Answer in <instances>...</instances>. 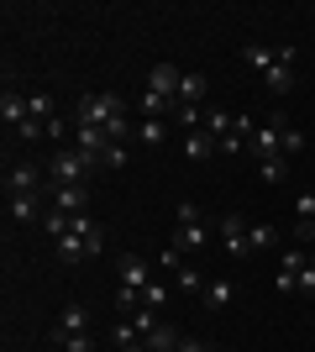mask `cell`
Wrapping results in <instances>:
<instances>
[{"label":"cell","instance_id":"obj_23","mask_svg":"<svg viewBox=\"0 0 315 352\" xmlns=\"http://www.w3.org/2000/svg\"><path fill=\"white\" fill-rule=\"evenodd\" d=\"M168 137V121H152V116H142V126H137V142H148V147H158Z\"/></svg>","mask_w":315,"mask_h":352},{"label":"cell","instance_id":"obj_20","mask_svg":"<svg viewBox=\"0 0 315 352\" xmlns=\"http://www.w3.org/2000/svg\"><path fill=\"white\" fill-rule=\"evenodd\" d=\"M247 248H253V252H268V248H279V232H273L268 221H263V226H247Z\"/></svg>","mask_w":315,"mask_h":352},{"label":"cell","instance_id":"obj_4","mask_svg":"<svg viewBox=\"0 0 315 352\" xmlns=\"http://www.w3.org/2000/svg\"><path fill=\"white\" fill-rule=\"evenodd\" d=\"M294 58H300V47H279V58H273V69L263 74V85H268V95H289V89H294Z\"/></svg>","mask_w":315,"mask_h":352},{"label":"cell","instance_id":"obj_31","mask_svg":"<svg viewBox=\"0 0 315 352\" xmlns=\"http://www.w3.org/2000/svg\"><path fill=\"white\" fill-rule=\"evenodd\" d=\"M132 326H137V331H142V337H148L152 326H158V310H148V305H137V310H132Z\"/></svg>","mask_w":315,"mask_h":352},{"label":"cell","instance_id":"obj_6","mask_svg":"<svg viewBox=\"0 0 315 352\" xmlns=\"http://www.w3.org/2000/svg\"><path fill=\"white\" fill-rule=\"evenodd\" d=\"M179 79H184L179 63H152L148 69V89H158V95H168V100H179Z\"/></svg>","mask_w":315,"mask_h":352},{"label":"cell","instance_id":"obj_37","mask_svg":"<svg viewBox=\"0 0 315 352\" xmlns=\"http://www.w3.org/2000/svg\"><path fill=\"white\" fill-rule=\"evenodd\" d=\"M179 352H210V347H205L200 337H184V342H179Z\"/></svg>","mask_w":315,"mask_h":352},{"label":"cell","instance_id":"obj_25","mask_svg":"<svg viewBox=\"0 0 315 352\" xmlns=\"http://www.w3.org/2000/svg\"><path fill=\"white\" fill-rule=\"evenodd\" d=\"M174 279H179V289H189V294H205V274H200V268H179V274H174Z\"/></svg>","mask_w":315,"mask_h":352},{"label":"cell","instance_id":"obj_35","mask_svg":"<svg viewBox=\"0 0 315 352\" xmlns=\"http://www.w3.org/2000/svg\"><path fill=\"white\" fill-rule=\"evenodd\" d=\"M195 221H200V206L195 200H179V226H195Z\"/></svg>","mask_w":315,"mask_h":352},{"label":"cell","instance_id":"obj_7","mask_svg":"<svg viewBox=\"0 0 315 352\" xmlns=\"http://www.w3.org/2000/svg\"><path fill=\"white\" fill-rule=\"evenodd\" d=\"M215 226H221V242H226L231 258H247V252H253V248H247V221H242V216H221Z\"/></svg>","mask_w":315,"mask_h":352},{"label":"cell","instance_id":"obj_17","mask_svg":"<svg viewBox=\"0 0 315 352\" xmlns=\"http://www.w3.org/2000/svg\"><path fill=\"white\" fill-rule=\"evenodd\" d=\"M200 300H205V310H226L231 300H237V284H231V279H210Z\"/></svg>","mask_w":315,"mask_h":352},{"label":"cell","instance_id":"obj_19","mask_svg":"<svg viewBox=\"0 0 315 352\" xmlns=\"http://www.w3.org/2000/svg\"><path fill=\"white\" fill-rule=\"evenodd\" d=\"M273 58H279L273 47H257V43H247V47H242V63H247L253 74H268V69H273Z\"/></svg>","mask_w":315,"mask_h":352},{"label":"cell","instance_id":"obj_10","mask_svg":"<svg viewBox=\"0 0 315 352\" xmlns=\"http://www.w3.org/2000/svg\"><path fill=\"white\" fill-rule=\"evenodd\" d=\"M84 206H90V190H84V184H58V190H53V210H63V216H84Z\"/></svg>","mask_w":315,"mask_h":352},{"label":"cell","instance_id":"obj_24","mask_svg":"<svg viewBox=\"0 0 315 352\" xmlns=\"http://www.w3.org/2000/svg\"><path fill=\"white\" fill-rule=\"evenodd\" d=\"M37 216V195H11V221H32Z\"/></svg>","mask_w":315,"mask_h":352},{"label":"cell","instance_id":"obj_5","mask_svg":"<svg viewBox=\"0 0 315 352\" xmlns=\"http://www.w3.org/2000/svg\"><path fill=\"white\" fill-rule=\"evenodd\" d=\"M43 174L47 168H37V163H16V168H5V190L11 195H43Z\"/></svg>","mask_w":315,"mask_h":352},{"label":"cell","instance_id":"obj_28","mask_svg":"<svg viewBox=\"0 0 315 352\" xmlns=\"http://www.w3.org/2000/svg\"><path fill=\"white\" fill-rule=\"evenodd\" d=\"M257 168H263V179H268V184H279V179L289 174V158H263Z\"/></svg>","mask_w":315,"mask_h":352},{"label":"cell","instance_id":"obj_14","mask_svg":"<svg viewBox=\"0 0 315 352\" xmlns=\"http://www.w3.org/2000/svg\"><path fill=\"white\" fill-rule=\"evenodd\" d=\"M0 121H5V126H27V121H32V105H27V95L5 89V95H0Z\"/></svg>","mask_w":315,"mask_h":352},{"label":"cell","instance_id":"obj_1","mask_svg":"<svg viewBox=\"0 0 315 352\" xmlns=\"http://www.w3.org/2000/svg\"><path fill=\"white\" fill-rule=\"evenodd\" d=\"M121 111H126V100L110 95V89H105V95H84V100L74 105V126H100V132H105Z\"/></svg>","mask_w":315,"mask_h":352},{"label":"cell","instance_id":"obj_34","mask_svg":"<svg viewBox=\"0 0 315 352\" xmlns=\"http://www.w3.org/2000/svg\"><path fill=\"white\" fill-rule=\"evenodd\" d=\"M294 248H315V221H300V226H294Z\"/></svg>","mask_w":315,"mask_h":352},{"label":"cell","instance_id":"obj_18","mask_svg":"<svg viewBox=\"0 0 315 352\" xmlns=\"http://www.w3.org/2000/svg\"><path fill=\"white\" fill-rule=\"evenodd\" d=\"M205 242H210V226H205V221H195V226H179V236H174V248H179V252H200Z\"/></svg>","mask_w":315,"mask_h":352},{"label":"cell","instance_id":"obj_26","mask_svg":"<svg viewBox=\"0 0 315 352\" xmlns=\"http://www.w3.org/2000/svg\"><path fill=\"white\" fill-rule=\"evenodd\" d=\"M142 305H148V310H163V305H168V284H163V279H152L148 289H142Z\"/></svg>","mask_w":315,"mask_h":352},{"label":"cell","instance_id":"obj_27","mask_svg":"<svg viewBox=\"0 0 315 352\" xmlns=\"http://www.w3.org/2000/svg\"><path fill=\"white\" fill-rule=\"evenodd\" d=\"M32 105V121H53V95H27Z\"/></svg>","mask_w":315,"mask_h":352},{"label":"cell","instance_id":"obj_2","mask_svg":"<svg viewBox=\"0 0 315 352\" xmlns=\"http://www.w3.org/2000/svg\"><path fill=\"white\" fill-rule=\"evenodd\" d=\"M47 179H53V190H58V184H84V179H90V158H84L79 147H53Z\"/></svg>","mask_w":315,"mask_h":352},{"label":"cell","instance_id":"obj_9","mask_svg":"<svg viewBox=\"0 0 315 352\" xmlns=\"http://www.w3.org/2000/svg\"><path fill=\"white\" fill-rule=\"evenodd\" d=\"M74 147L84 153V158H90V168H95V163L105 158V147H110V137H105L100 126H74Z\"/></svg>","mask_w":315,"mask_h":352},{"label":"cell","instance_id":"obj_22","mask_svg":"<svg viewBox=\"0 0 315 352\" xmlns=\"http://www.w3.org/2000/svg\"><path fill=\"white\" fill-rule=\"evenodd\" d=\"M58 258H63V263H79V258H90V252H84V236L63 232V236H58Z\"/></svg>","mask_w":315,"mask_h":352},{"label":"cell","instance_id":"obj_11","mask_svg":"<svg viewBox=\"0 0 315 352\" xmlns=\"http://www.w3.org/2000/svg\"><path fill=\"white\" fill-rule=\"evenodd\" d=\"M152 284V263H142V258H137V252H126V258H121V289H148Z\"/></svg>","mask_w":315,"mask_h":352},{"label":"cell","instance_id":"obj_33","mask_svg":"<svg viewBox=\"0 0 315 352\" xmlns=\"http://www.w3.org/2000/svg\"><path fill=\"white\" fill-rule=\"evenodd\" d=\"M121 163H126V147L110 142V147H105V158H100V168H121Z\"/></svg>","mask_w":315,"mask_h":352},{"label":"cell","instance_id":"obj_38","mask_svg":"<svg viewBox=\"0 0 315 352\" xmlns=\"http://www.w3.org/2000/svg\"><path fill=\"white\" fill-rule=\"evenodd\" d=\"M116 352H148V342H132V347H116Z\"/></svg>","mask_w":315,"mask_h":352},{"label":"cell","instance_id":"obj_3","mask_svg":"<svg viewBox=\"0 0 315 352\" xmlns=\"http://www.w3.org/2000/svg\"><path fill=\"white\" fill-rule=\"evenodd\" d=\"M284 126H289V121H263V126L253 132V142H247V153H253L257 163L279 158V153H284Z\"/></svg>","mask_w":315,"mask_h":352},{"label":"cell","instance_id":"obj_29","mask_svg":"<svg viewBox=\"0 0 315 352\" xmlns=\"http://www.w3.org/2000/svg\"><path fill=\"white\" fill-rule=\"evenodd\" d=\"M300 153H305V132L284 126V153H279V158H300Z\"/></svg>","mask_w":315,"mask_h":352},{"label":"cell","instance_id":"obj_16","mask_svg":"<svg viewBox=\"0 0 315 352\" xmlns=\"http://www.w3.org/2000/svg\"><path fill=\"white\" fill-rule=\"evenodd\" d=\"M142 342H148V352H179L184 331H179V326H168V321H158V326H152V331H148Z\"/></svg>","mask_w":315,"mask_h":352},{"label":"cell","instance_id":"obj_12","mask_svg":"<svg viewBox=\"0 0 315 352\" xmlns=\"http://www.w3.org/2000/svg\"><path fill=\"white\" fill-rule=\"evenodd\" d=\"M300 268H305V248H289L279 258V289L284 294H300Z\"/></svg>","mask_w":315,"mask_h":352},{"label":"cell","instance_id":"obj_30","mask_svg":"<svg viewBox=\"0 0 315 352\" xmlns=\"http://www.w3.org/2000/svg\"><path fill=\"white\" fill-rule=\"evenodd\" d=\"M53 347H63V352H95V342H90V331H79V337H58Z\"/></svg>","mask_w":315,"mask_h":352},{"label":"cell","instance_id":"obj_32","mask_svg":"<svg viewBox=\"0 0 315 352\" xmlns=\"http://www.w3.org/2000/svg\"><path fill=\"white\" fill-rule=\"evenodd\" d=\"M300 294L315 300V258H305V268H300Z\"/></svg>","mask_w":315,"mask_h":352},{"label":"cell","instance_id":"obj_8","mask_svg":"<svg viewBox=\"0 0 315 352\" xmlns=\"http://www.w3.org/2000/svg\"><path fill=\"white\" fill-rule=\"evenodd\" d=\"M215 153H221V142H215V137H210L205 126H195V132H184V158H189V163H210Z\"/></svg>","mask_w":315,"mask_h":352},{"label":"cell","instance_id":"obj_21","mask_svg":"<svg viewBox=\"0 0 315 352\" xmlns=\"http://www.w3.org/2000/svg\"><path fill=\"white\" fill-rule=\"evenodd\" d=\"M205 132L215 137V142H226V137L237 132V116H226V111H210V116H205Z\"/></svg>","mask_w":315,"mask_h":352},{"label":"cell","instance_id":"obj_15","mask_svg":"<svg viewBox=\"0 0 315 352\" xmlns=\"http://www.w3.org/2000/svg\"><path fill=\"white\" fill-rule=\"evenodd\" d=\"M79 331H90V310H84V305H63L58 326H53V342H58V337H79Z\"/></svg>","mask_w":315,"mask_h":352},{"label":"cell","instance_id":"obj_36","mask_svg":"<svg viewBox=\"0 0 315 352\" xmlns=\"http://www.w3.org/2000/svg\"><path fill=\"white\" fill-rule=\"evenodd\" d=\"M294 216H300V221H315V195H300V200H294Z\"/></svg>","mask_w":315,"mask_h":352},{"label":"cell","instance_id":"obj_13","mask_svg":"<svg viewBox=\"0 0 315 352\" xmlns=\"http://www.w3.org/2000/svg\"><path fill=\"white\" fill-rule=\"evenodd\" d=\"M210 95V79L200 69H184V79H179V105H189V111H200V100Z\"/></svg>","mask_w":315,"mask_h":352}]
</instances>
